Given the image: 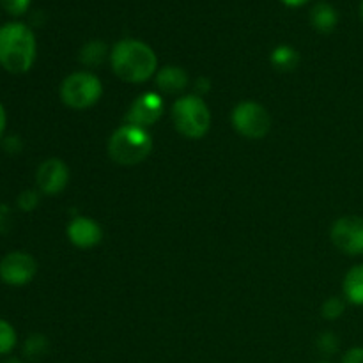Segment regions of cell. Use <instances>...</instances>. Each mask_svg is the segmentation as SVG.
Returning a JSON list of instances; mask_svg holds the SVG:
<instances>
[{
	"mask_svg": "<svg viewBox=\"0 0 363 363\" xmlns=\"http://www.w3.org/2000/svg\"><path fill=\"white\" fill-rule=\"evenodd\" d=\"M35 183L41 194L59 195L69 183V167L59 158H48L38 167Z\"/></svg>",
	"mask_w": 363,
	"mask_h": 363,
	"instance_id": "cell-10",
	"label": "cell"
},
{
	"mask_svg": "<svg viewBox=\"0 0 363 363\" xmlns=\"http://www.w3.org/2000/svg\"><path fill=\"white\" fill-rule=\"evenodd\" d=\"M360 18H362V21H363V0H362V4H360Z\"/></svg>",
	"mask_w": 363,
	"mask_h": 363,
	"instance_id": "cell-29",
	"label": "cell"
},
{
	"mask_svg": "<svg viewBox=\"0 0 363 363\" xmlns=\"http://www.w3.org/2000/svg\"><path fill=\"white\" fill-rule=\"evenodd\" d=\"M16 204H18V208H20L21 211H25V213L34 211V209L39 206V191L23 190L20 195H18Z\"/></svg>",
	"mask_w": 363,
	"mask_h": 363,
	"instance_id": "cell-20",
	"label": "cell"
},
{
	"mask_svg": "<svg viewBox=\"0 0 363 363\" xmlns=\"http://www.w3.org/2000/svg\"><path fill=\"white\" fill-rule=\"evenodd\" d=\"M344 312H346V301L339 296H330L321 305V315L328 321H335V319L342 318Z\"/></svg>",
	"mask_w": 363,
	"mask_h": 363,
	"instance_id": "cell-18",
	"label": "cell"
},
{
	"mask_svg": "<svg viewBox=\"0 0 363 363\" xmlns=\"http://www.w3.org/2000/svg\"><path fill=\"white\" fill-rule=\"evenodd\" d=\"M311 23L319 34H332L339 25V13L328 2H319L311 11Z\"/></svg>",
	"mask_w": 363,
	"mask_h": 363,
	"instance_id": "cell-13",
	"label": "cell"
},
{
	"mask_svg": "<svg viewBox=\"0 0 363 363\" xmlns=\"http://www.w3.org/2000/svg\"><path fill=\"white\" fill-rule=\"evenodd\" d=\"M6 126H7V113H6V108H4V105L0 103V138H2L4 131H6Z\"/></svg>",
	"mask_w": 363,
	"mask_h": 363,
	"instance_id": "cell-26",
	"label": "cell"
},
{
	"mask_svg": "<svg viewBox=\"0 0 363 363\" xmlns=\"http://www.w3.org/2000/svg\"><path fill=\"white\" fill-rule=\"evenodd\" d=\"M2 147L6 149L9 155H16V152L21 151V140L18 137H7L4 138Z\"/></svg>",
	"mask_w": 363,
	"mask_h": 363,
	"instance_id": "cell-24",
	"label": "cell"
},
{
	"mask_svg": "<svg viewBox=\"0 0 363 363\" xmlns=\"http://www.w3.org/2000/svg\"><path fill=\"white\" fill-rule=\"evenodd\" d=\"M318 350L323 354H335V351L339 350V337L333 332L321 333L318 339Z\"/></svg>",
	"mask_w": 363,
	"mask_h": 363,
	"instance_id": "cell-22",
	"label": "cell"
},
{
	"mask_svg": "<svg viewBox=\"0 0 363 363\" xmlns=\"http://www.w3.org/2000/svg\"><path fill=\"white\" fill-rule=\"evenodd\" d=\"M67 240L71 245L77 248H94L101 243L103 240V229L94 218L89 216H74L69 223H67Z\"/></svg>",
	"mask_w": 363,
	"mask_h": 363,
	"instance_id": "cell-11",
	"label": "cell"
},
{
	"mask_svg": "<svg viewBox=\"0 0 363 363\" xmlns=\"http://www.w3.org/2000/svg\"><path fill=\"white\" fill-rule=\"evenodd\" d=\"M155 142L147 128L124 123L117 128L108 138L106 151L116 163L124 167H133L144 162L151 155Z\"/></svg>",
	"mask_w": 363,
	"mask_h": 363,
	"instance_id": "cell-3",
	"label": "cell"
},
{
	"mask_svg": "<svg viewBox=\"0 0 363 363\" xmlns=\"http://www.w3.org/2000/svg\"><path fill=\"white\" fill-rule=\"evenodd\" d=\"M319 363H330V362H319Z\"/></svg>",
	"mask_w": 363,
	"mask_h": 363,
	"instance_id": "cell-30",
	"label": "cell"
},
{
	"mask_svg": "<svg viewBox=\"0 0 363 363\" xmlns=\"http://www.w3.org/2000/svg\"><path fill=\"white\" fill-rule=\"evenodd\" d=\"M38 55V41L28 25L7 21L0 25V66L13 74L32 69Z\"/></svg>",
	"mask_w": 363,
	"mask_h": 363,
	"instance_id": "cell-2",
	"label": "cell"
},
{
	"mask_svg": "<svg viewBox=\"0 0 363 363\" xmlns=\"http://www.w3.org/2000/svg\"><path fill=\"white\" fill-rule=\"evenodd\" d=\"M4 363H23L21 360H16V358H9V360H6Z\"/></svg>",
	"mask_w": 363,
	"mask_h": 363,
	"instance_id": "cell-28",
	"label": "cell"
},
{
	"mask_svg": "<svg viewBox=\"0 0 363 363\" xmlns=\"http://www.w3.org/2000/svg\"><path fill=\"white\" fill-rule=\"evenodd\" d=\"M333 247L350 257L363 255V218L357 215L340 216L330 229Z\"/></svg>",
	"mask_w": 363,
	"mask_h": 363,
	"instance_id": "cell-7",
	"label": "cell"
},
{
	"mask_svg": "<svg viewBox=\"0 0 363 363\" xmlns=\"http://www.w3.org/2000/svg\"><path fill=\"white\" fill-rule=\"evenodd\" d=\"M155 82L158 91L165 92V94H179L190 84V77L179 66H163L156 73Z\"/></svg>",
	"mask_w": 363,
	"mask_h": 363,
	"instance_id": "cell-12",
	"label": "cell"
},
{
	"mask_svg": "<svg viewBox=\"0 0 363 363\" xmlns=\"http://www.w3.org/2000/svg\"><path fill=\"white\" fill-rule=\"evenodd\" d=\"M230 123L238 135L250 140H261L272 130V117L268 110L255 101L238 103L230 113Z\"/></svg>",
	"mask_w": 363,
	"mask_h": 363,
	"instance_id": "cell-6",
	"label": "cell"
},
{
	"mask_svg": "<svg viewBox=\"0 0 363 363\" xmlns=\"http://www.w3.org/2000/svg\"><path fill=\"white\" fill-rule=\"evenodd\" d=\"M112 71L126 84H144L158 73V57L140 39H121L110 52Z\"/></svg>",
	"mask_w": 363,
	"mask_h": 363,
	"instance_id": "cell-1",
	"label": "cell"
},
{
	"mask_svg": "<svg viewBox=\"0 0 363 363\" xmlns=\"http://www.w3.org/2000/svg\"><path fill=\"white\" fill-rule=\"evenodd\" d=\"M280 2L287 7H301L305 6V4L311 2V0H280Z\"/></svg>",
	"mask_w": 363,
	"mask_h": 363,
	"instance_id": "cell-27",
	"label": "cell"
},
{
	"mask_svg": "<svg viewBox=\"0 0 363 363\" xmlns=\"http://www.w3.org/2000/svg\"><path fill=\"white\" fill-rule=\"evenodd\" d=\"M35 273H38V262L27 252H9L0 261V280L7 286H27L32 282Z\"/></svg>",
	"mask_w": 363,
	"mask_h": 363,
	"instance_id": "cell-8",
	"label": "cell"
},
{
	"mask_svg": "<svg viewBox=\"0 0 363 363\" xmlns=\"http://www.w3.org/2000/svg\"><path fill=\"white\" fill-rule=\"evenodd\" d=\"M60 99L67 108L87 110L103 96V84L91 71H77L60 84Z\"/></svg>",
	"mask_w": 363,
	"mask_h": 363,
	"instance_id": "cell-5",
	"label": "cell"
},
{
	"mask_svg": "<svg viewBox=\"0 0 363 363\" xmlns=\"http://www.w3.org/2000/svg\"><path fill=\"white\" fill-rule=\"evenodd\" d=\"M23 351L25 354L30 358L43 357V354L48 351V340H46L43 335H39V333H35V335H30L27 340H25Z\"/></svg>",
	"mask_w": 363,
	"mask_h": 363,
	"instance_id": "cell-19",
	"label": "cell"
},
{
	"mask_svg": "<svg viewBox=\"0 0 363 363\" xmlns=\"http://www.w3.org/2000/svg\"><path fill=\"white\" fill-rule=\"evenodd\" d=\"M170 117L177 133L190 140L206 137L211 128V110L197 94H184L174 101Z\"/></svg>",
	"mask_w": 363,
	"mask_h": 363,
	"instance_id": "cell-4",
	"label": "cell"
},
{
	"mask_svg": "<svg viewBox=\"0 0 363 363\" xmlns=\"http://www.w3.org/2000/svg\"><path fill=\"white\" fill-rule=\"evenodd\" d=\"M209 89H211V84H209V80L208 78H204V77H201L197 80V85H195V91H197V96H204V94H208L209 92Z\"/></svg>",
	"mask_w": 363,
	"mask_h": 363,
	"instance_id": "cell-25",
	"label": "cell"
},
{
	"mask_svg": "<svg viewBox=\"0 0 363 363\" xmlns=\"http://www.w3.org/2000/svg\"><path fill=\"white\" fill-rule=\"evenodd\" d=\"M30 2L32 0H0V6H2V9L7 14L18 18L27 13L28 7H30Z\"/></svg>",
	"mask_w": 363,
	"mask_h": 363,
	"instance_id": "cell-21",
	"label": "cell"
},
{
	"mask_svg": "<svg viewBox=\"0 0 363 363\" xmlns=\"http://www.w3.org/2000/svg\"><path fill=\"white\" fill-rule=\"evenodd\" d=\"M342 363H363V347L357 346L347 350L342 357Z\"/></svg>",
	"mask_w": 363,
	"mask_h": 363,
	"instance_id": "cell-23",
	"label": "cell"
},
{
	"mask_svg": "<svg viewBox=\"0 0 363 363\" xmlns=\"http://www.w3.org/2000/svg\"><path fill=\"white\" fill-rule=\"evenodd\" d=\"M342 293L347 303L363 307V264H357L346 273L342 282Z\"/></svg>",
	"mask_w": 363,
	"mask_h": 363,
	"instance_id": "cell-14",
	"label": "cell"
},
{
	"mask_svg": "<svg viewBox=\"0 0 363 363\" xmlns=\"http://www.w3.org/2000/svg\"><path fill=\"white\" fill-rule=\"evenodd\" d=\"M106 57H110L108 46L103 41H99V39H92V41L85 43V45L82 46L78 60H80L82 64H85V66H99Z\"/></svg>",
	"mask_w": 363,
	"mask_h": 363,
	"instance_id": "cell-16",
	"label": "cell"
},
{
	"mask_svg": "<svg viewBox=\"0 0 363 363\" xmlns=\"http://www.w3.org/2000/svg\"><path fill=\"white\" fill-rule=\"evenodd\" d=\"M16 340L18 335L13 325L6 319H0V357L9 354L13 351L14 346H16Z\"/></svg>",
	"mask_w": 363,
	"mask_h": 363,
	"instance_id": "cell-17",
	"label": "cell"
},
{
	"mask_svg": "<svg viewBox=\"0 0 363 363\" xmlns=\"http://www.w3.org/2000/svg\"><path fill=\"white\" fill-rule=\"evenodd\" d=\"M269 60H272L275 69L284 71V73H289V71L296 69L298 64H300V53H298L293 46L280 45L273 50Z\"/></svg>",
	"mask_w": 363,
	"mask_h": 363,
	"instance_id": "cell-15",
	"label": "cell"
},
{
	"mask_svg": "<svg viewBox=\"0 0 363 363\" xmlns=\"http://www.w3.org/2000/svg\"><path fill=\"white\" fill-rule=\"evenodd\" d=\"M163 112H165V99H163V96L160 92L147 91L135 98L124 119L130 124L149 128L162 119Z\"/></svg>",
	"mask_w": 363,
	"mask_h": 363,
	"instance_id": "cell-9",
	"label": "cell"
}]
</instances>
